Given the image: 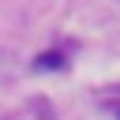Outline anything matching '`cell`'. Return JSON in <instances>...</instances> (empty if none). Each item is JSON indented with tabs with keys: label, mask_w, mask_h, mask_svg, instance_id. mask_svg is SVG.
Segmentation results:
<instances>
[{
	"label": "cell",
	"mask_w": 120,
	"mask_h": 120,
	"mask_svg": "<svg viewBox=\"0 0 120 120\" xmlns=\"http://www.w3.org/2000/svg\"><path fill=\"white\" fill-rule=\"evenodd\" d=\"M34 64H38V68H41V71H60V68H64V64H68V60H64V56H60V52H41V56H38V60H34Z\"/></svg>",
	"instance_id": "cell-1"
}]
</instances>
